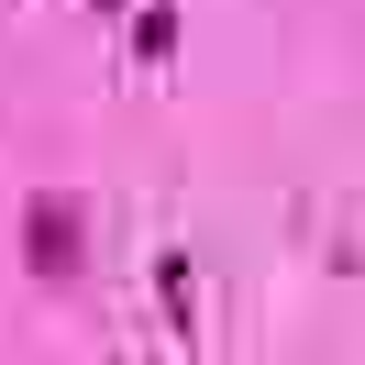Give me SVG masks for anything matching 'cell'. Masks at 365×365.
Masks as SVG:
<instances>
[{
    "label": "cell",
    "mask_w": 365,
    "mask_h": 365,
    "mask_svg": "<svg viewBox=\"0 0 365 365\" xmlns=\"http://www.w3.org/2000/svg\"><path fill=\"white\" fill-rule=\"evenodd\" d=\"M133 56H144V67H166V56H178V11H166V0L133 23Z\"/></svg>",
    "instance_id": "obj_2"
},
{
    "label": "cell",
    "mask_w": 365,
    "mask_h": 365,
    "mask_svg": "<svg viewBox=\"0 0 365 365\" xmlns=\"http://www.w3.org/2000/svg\"><path fill=\"white\" fill-rule=\"evenodd\" d=\"M100 11H122V0H100Z\"/></svg>",
    "instance_id": "obj_3"
},
{
    "label": "cell",
    "mask_w": 365,
    "mask_h": 365,
    "mask_svg": "<svg viewBox=\"0 0 365 365\" xmlns=\"http://www.w3.org/2000/svg\"><path fill=\"white\" fill-rule=\"evenodd\" d=\"M23 266L45 277V288H67V277L89 266V210L78 200H34L23 210Z\"/></svg>",
    "instance_id": "obj_1"
}]
</instances>
